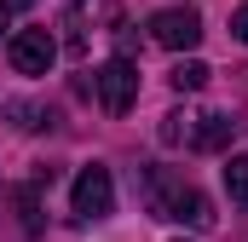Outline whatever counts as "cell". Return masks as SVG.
Segmentation results:
<instances>
[{
    "label": "cell",
    "instance_id": "6da1fadb",
    "mask_svg": "<svg viewBox=\"0 0 248 242\" xmlns=\"http://www.w3.org/2000/svg\"><path fill=\"white\" fill-rule=\"evenodd\" d=\"M156 213H162V219H185V225H196V231L214 225V202H208L196 184H168V179H156Z\"/></svg>",
    "mask_w": 248,
    "mask_h": 242
},
{
    "label": "cell",
    "instance_id": "7a4b0ae2",
    "mask_svg": "<svg viewBox=\"0 0 248 242\" xmlns=\"http://www.w3.org/2000/svg\"><path fill=\"white\" fill-rule=\"evenodd\" d=\"M150 41L168 46V52H190V46L202 41V12H196V6H162V12L150 17Z\"/></svg>",
    "mask_w": 248,
    "mask_h": 242
},
{
    "label": "cell",
    "instance_id": "3957f363",
    "mask_svg": "<svg viewBox=\"0 0 248 242\" xmlns=\"http://www.w3.org/2000/svg\"><path fill=\"white\" fill-rule=\"evenodd\" d=\"M93 81H98V104H104L110 116H127V110H133V98H139V69L127 58H110Z\"/></svg>",
    "mask_w": 248,
    "mask_h": 242
},
{
    "label": "cell",
    "instance_id": "277c9868",
    "mask_svg": "<svg viewBox=\"0 0 248 242\" xmlns=\"http://www.w3.org/2000/svg\"><path fill=\"white\" fill-rule=\"evenodd\" d=\"M110 208H116L110 167H81V179H75V213H81V219H104Z\"/></svg>",
    "mask_w": 248,
    "mask_h": 242
},
{
    "label": "cell",
    "instance_id": "5b68a950",
    "mask_svg": "<svg viewBox=\"0 0 248 242\" xmlns=\"http://www.w3.org/2000/svg\"><path fill=\"white\" fill-rule=\"evenodd\" d=\"M58 58V41L46 35V29H23V35H12V69L17 75H46Z\"/></svg>",
    "mask_w": 248,
    "mask_h": 242
},
{
    "label": "cell",
    "instance_id": "8992f818",
    "mask_svg": "<svg viewBox=\"0 0 248 242\" xmlns=\"http://www.w3.org/2000/svg\"><path fill=\"white\" fill-rule=\"evenodd\" d=\"M231 133H237L231 116H196V127H185V144L190 150H225Z\"/></svg>",
    "mask_w": 248,
    "mask_h": 242
},
{
    "label": "cell",
    "instance_id": "52a82bcc",
    "mask_svg": "<svg viewBox=\"0 0 248 242\" xmlns=\"http://www.w3.org/2000/svg\"><path fill=\"white\" fill-rule=\"evenodd\" d=\"M208 75H214L208 63L185 58V63H173V75H168V81H173V92H202V87H208Z\"/></svg>",
    "mask_w": 248,
    "mask_h": 242
},
{
    "label": "cell",
    "instance_id": "ba28073f",
    "mask_svg": "<svg viewBox=\"0 0 248 242\" xmlns=\"http://www.w3.org/2000/svg\"><path fill=\"white\" fill-rule=\"evenodd\" d=\"M225 190H231L237 208H248V156H231L225 162Z\"/></svg>",
    "mask_w": 248,
    "mask_h": 242
},
{
    "label": "cell",
    "instance_id": "9c48e42d",
    "mask_svg": "<svg viewBox=\"0 0 248 242\" xmlns=\"http://www.w3.org/2000/svg\"><path fill=\"white\" fill-rule=\"evenodd\" d=\"M6 116L17 121L23 133H35V127H52V110H35V104H6Z\"/></svg>",
    "mask_w": 248,
    "mask_h": 242
},
{
    "label": "cell",
    "instance_id": "30bf717a",
    "mask_svg": "<svg viewBox=\"0 0 248 242\" xmlns=\"http://www.w3.org/2000/svg\"><path fill=\"white\" fill-rule=\"evenodd\" d=\"M231 35L248 46V6H237V12H231Z\"/></svg>",
    "mask_w": 248,
    "mask_h": 242
},
{
    "label": "cell",
    "instance_id": "8fae6325",
    "mask_svg": "<svg viewBox=\"0 0 248 242\" xmlns=\"http://www.w3.org/2000/svg\"><path fill=\"white\" fill-rule=\"evenodd\" d=\"M6 23H12V6H6V0H0V29H6Z\"/></svg>",
    "mask_w": 248,
    "mask_h": 242
},
{
    "label": "cell",
    "instance_id": "7c38bea8",
    "mask_svg": "<svg viewBox=\"0 0 248 242\" xmlns=\"http://www.w3.org/2000/svg\"><path fill=\"white\" fill-rule=\"evenodd\" d=\"M6 6H35V0H6Z\"/></svg>",
    "mask_w": 248,
    "mask_h": 242
}]
</instances>
